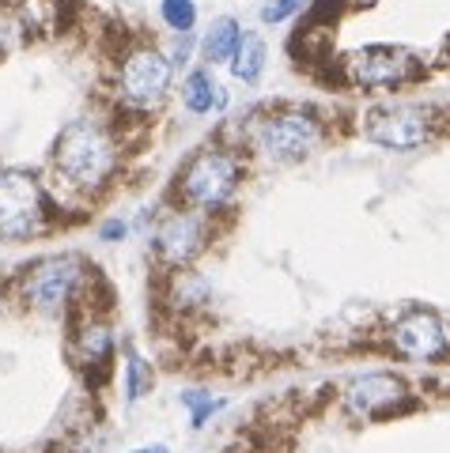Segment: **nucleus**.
Here are the masks:
<instances>
[{
    "mask_svg": "<svg viewBox=\"0 0 450 453\" xmlns=\"http://www.w3.org/2000/svg\"><path fill=\"white\" fill-rule=\"evenodd\" d=\"M368 140L386 151H413L428 140V118L416 106L375 110L368 118Z\"/></svg>",
    "mask_w": 450,
    "mask_h": 453,
    "instance_id": "nucleus-8",
    "label": "nucleus"
},
{
    "mask_svg": "<svg viewBox=\"0 0 450 453\" xmlns=\"http://www.w3.org/2000/svg\"><path fill=\"white\" fill-rule=\"evenodd\" d=\"M409 53L398 50V46H368L353 57V80L360 88H393L409 76Z\"/></svg>",
    "mask_w": 450,
    "mask_h": 453,
    "instance_id": "nucleus-10",
    "label": "nucleus"
},
{
    "mask_svg": "<svg viewBox=\"0 0 450 453\" xmlns=\"http://www.w3.org/2000/svg\"><path fill=\"white\" fill-rule=\"evenodd\" d=\"M46 216V193L31 174H23V170L0 174V238H12V242L31 238L42 231Z\"/></svg>",
    "mask_w": 450,
    "mask_h": 453,
    "instance_id": "nucleus-3",
    "label": "nucleus"
},
{
    "mask_svg": "<svg viewBox=\"0 0 450 453\" xmlns=\"http://www.w3.org/2000/svg\"><path fill=\"white\" fill-rule=\"evenodd\" d=\"M238 38H243V31H238V23L231 16H220L213 27H208V35L201 42V53L208 65H220V61H231L235 50H238Z\"/></svg>",
    "mask_w": 450,
    "mask_h": 453,
    "instance_id": "nucleus-15",
    "label": "nucleus"
},
{
    "mask_svg": "<svg viewBox=\"0 0 450 453\" xmlns=\"http://www.w3.org/2000/svg\"><path fill=\"white\" fill-rule=\"evenodd\" d=\"M186 404L193 408V427H205V419L223 408V401H213V396H193V393L186 396Z\"/></svg>",
    "mask_w": 450,
    "mask_h": 453,
    "instance_id": "nucleus-19",
    "label": "nucleus"
},
{
    "mask_svg": "<svg viewBox=\"0 0 450 453\" xmlns=\"http://www.w3.org/2000/svg\"><path fill=\"white\" fill-rule=\"evenodd\" d=\"M80 261L68 257V253H58V257H42L23 273V299L31 303L42 314H58L73 303L76 283H80Z\"/></svg>",
    "mask_w": 450,
    "mask_h": 453,
    "instance_id": "nucleus-5",
    "label": "nucleus"
},
{
    "mask_svg": "<svg viewBox=\"0 0 450 453\" xmlns=\"http://www.w3.org/2000/svg\"><path fill=\"white\" fill-rule=\"evenodd\" d=\"M156 250L167 265H190L205 250V223L193 211H175L156 231Z\"/></svg>",
    "mask_w": 450,
    "mask_h": 453,
    "instance_id": "nucleus-11",
    "label": "nucleus"
},
{
    "mask_svg": "<svg viewBox=\"0 0 450 453\" xmlns=\"http://www.w3.org/2000/svg\"><path fill=\"white\" fill-rule=\"evenodd\" d=\"M405 396H409V386H405L401 374H390V371H371V374H360L345 386L341 393V408L348 419H360V423H371L378 416L393 412Z\"/></svg>",
    "mask_w": 450,
    "mask_h": 453,
    "instance_id": "nucleus-6",
    "label": "nucleus"
},
{
    "mask_svg": "<svg viewBox=\"0 0 450 453\" xmlns=\"http://www.w3.org/2000/svg\"><path fill=\"white\" fill-rule=\"evenodd\" d=\"M171 61L159 53V50H136L129 53V61L121 68V95L129 103H156L163 98V91L171 88Z\"/></svg>",
    "mask_w": 450,
    "mask_h": 453,
    "instance_id": "nucleus-9",
    "label": "nucleus"
},
{
    "mask_svg": "<svg viewBox=\"0 0 450 453\" xmlns=\"http://www.w3.org/2000/svg\"><path fill=\"white\" fill-rule=\"evenodd\" d=\"M182 103L193 113H220L228 106V91H223V83L208 73V68H201V73H193L182 83Z\"/></svg>",
    "mask_w": 450,
    "mask_h": 453,
    "instance_id": "nucleus-13",
    "label": "nucleus"
},
{
    "mask_svg": "<svg viewBox=\"0 0 450 453\" xmlns=\"http://www.w3.org/2000/svg\"><path fill=\"white\" fill-rule=\"evenodd\" d=\"M393 351L405 359H413V363H431V359H439L443 351H446V329H443V321L431 314V310H405V314L393 321Z\"/></svg>",
    "mask_w": 450,
    "mask_h": 453,
    "instance_id": "nucleus-7",
    "label": "nucleus"
},
{
    "mask_svg": "<svg viewBox=\"0 0 450 453\" xmlns=\"http://www.w3.org/2000/svg\"><path fill=\"white\" fill-rule=\"evenodd\" d=\"M129 453H167V446L156 442V446H140V449H129Z\"/></svg>",
    "mask_w": 450,
    "mask_h": 453,
    "instance_id": "nucleus-21",
    "label": "nucleus"
},
{
    "mask_svg": "<svg viewBox=\"0 0 450 453\" xmlns=\"http://www.w3.org/2000/svg\"><path fill=\"white\" fill-rule=\"evenodd\" d=\"M303 4H306V0H269V4L261 8V23H284V19H291Z\"/></svg>",
    "mask_w": 450,
    "mask_h": 453,
    "instance_id": "nucleus-18",
    "label": "nucleus"
},
{
    "mask_svg": "<svg viewBox=\"0 0 450 453\" xmlns=\"http://www.w3.org/2000/svg\"><path fill=\"white\" fill-rule=\"evenodd\" d=\"M159 12H163L167 27H171V31H178V35H190V31H193V23H197L193 0H163Z\"/></svg>",
    "mask_w": 450,
    "mask_h": 453,
    "instance_id": "nucleus-16",
    "label": "nucleus"
},
{
    "mask_svg": "<svg viewBox=\"0 0 450 453\" xmlns=\"http://www.w3.org/2000/svg\"><path fill=\"white\" fill-rule=\"evenodd\" d=\"M250 136H254L258 151H265L269 159L291 163V159H303L306 151H314L322 125L314 113H306V110H280V113H269V118L254 121Z\"/></svg>",
    "mask_w": 450,
    "mask_h": 453,
    "instance_id": "nucleus-4",
    "label": "nucleus"
},
{
    "mask_svg": "<svg viewBox=\"0 0 450 453\" xmlns=\"http://www.w3.org/2000/svg\"><path fill=\"white\" fill-rule=\"evenodd\" d=\"M118 151L114 140L98 121H73L65 125L58 144H53V166L73 189H98L114 174Z\"/></svg>",
    "mask_w": 450,
    "mask_h": 453,
    "instance_id": "nucleus-1",
    "label": "nucleus"
},
{
    "mask_svg": "<svg viewBox=\"0 0 450 453\" xmlns=\"http://www.w3.org/2000/svg\"><path fill=\"white\" fill-rule=\"evenodd\" d=\"M238 178H243V166H238V159L231 151L201 148L186 166H182L178 189H182V201L190 208L216 211L220 204L231 201V193L238 189Z\"/></svg>",
    "mask_w": 450,
    "mask_h": 453,
    "instance_id": "nucleus-2",
    "label": "nucleus"
},
{
    "mask_svg": "<svg viewBox=\"0 0 450 453\" xmlns=\"http://www.w3.org/2000/svg\"><path fill=\"white\" fill-rule=\"evenodd\" d=\"M148 386H151V371L144 366V359H140L136 351H129V363H125V396H129V404L136 401V396H144Z\"/></svg>",
    "mask_w": 450,
    "mask_h": 453,
    "instance_id": "nucleus-17",
    "label": "nucleus"
},
{
    "mask_svg": "<svg viewBox=\"0 0 450 453\" xmlns=\"http://www.w3.org/2000/svg\"><path fill=\"white\" fill-rule=\"evenodd\" d=\"M103 238H106V242H114V238H125V223H121V219L103 223Z\"/></svg>",
    "mask_w": 450,
    "mask_h": 453,
    "instance_id": "nucleus-20",
    "label": "nucleus"
},
{
    "mask_svg": "<svg viewBox=\"0 0 450 453\" xmlns=\"http://www.w3.org/2000/svg\"><path fill=\"white\" fill-rule=\"evenodd\" d=\"M114 359V336L103 321H88L73 333V363L91 366V371H106Z\"/></svg>",
    "mask_w": 450,
    "mask_h": 453,
    "instance_id": "nucleus-12",
    "label": "nucleus"
},
{
    "mask_svg": "<svg viewBox=\"0 0 450 453\" xmlns=\"http://www.w3.org/2000/svg\"><path fill=\"white\" fill-rule=\"evenodd\" d=\"M231 73L235 80H243V83H258L261 73H265V38L254 35V31H246L243 38H238V50L231 57Z\"/></svg>",
    "mask_w": 450,
    "mask_h": 453,
    "instance_id": "nucleus-14",
    "label": "nucleus"
}]
</instances>
